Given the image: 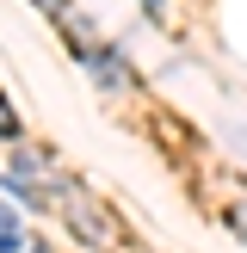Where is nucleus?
Returning <instances> with one entry per match:
<instances>
[{"instance_id":"obj_3","label":"nucleus","mask_w":247,"mask_h":253,"mask_svg":"<svg viewBox=\"0 0 247 253\" xmlns=\"http://www.w3.org/2000/svg\"><path fill=\"white\" fill-rule=\"evenodd\" d=\"M229 222H235V235H241V241H247V204H241V210H235V216H229Z\"/></svg>"},{"instance_id":"obj_1","label":"nucleus","mask_w":247,"mask_h":253,"mask_svg":"<svg viewBox=\"0 0 247 253\" xmlns=\"http://www.w3.org/2000/svg\"><path fill=\"white\" fill-rule=\"evenodd\" d=\"M0 253H43L31 235H25V222H19L12 204H0Z\"/></svg>"},{"instance_id":"obj_4","label":"nucleus","mask_w":247,"mask_h":253,"mask_svg":"<svg viewBox=\"0 0 247 253\" xmlns=\"http://www.w3.org/2000/svg\"><path fill=\"white\" fill-rule=\"evenodd\" d=\"M148 12H167V0H148Z\"/></svg>"},{"instance_id":"obj_2","label":"nucleus","mask_w":247,"mask_h":253,"mask_svg":"<svg viewBox=\"0 0 247 253\" xmlns=\"http://www.w3.org/2000/svg\"><path fill=\"white\" fill-rule=\"evenodd\" d=\"M0 136H19V124H12V111L0 105Z\"/></svg>"}]
</instances>
